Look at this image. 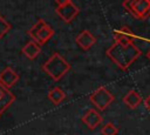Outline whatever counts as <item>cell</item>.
I'll return each mask as SVG.
<instances>
[{
	"label": "cell",
	"mask_w": 150,
	"mask_h": 135,
	"mask_svg": "<svg viewBox=\"0 0 150 135\" xmlns=\"http://www.w3.org/2000/svg\"><path fill=\"white\" fill-rule=\"evenodd\" d=\"M105 54L122 70H127L138 59L142 52L134 42H129V43L114 42L107 49Z\"/></svg>",
	"instance_id": "obj_1"
},
{
	"label": "cell",
	"mask_w": 150,
	"mask_h": 135,
	"mask_svg": "<svg viewBox=\"0 0 150 135\" xmlns=\"http://www.w3.org/2000/svg\"><path fill=\"white\" fill-rule=\"evenodd\" d=\"M42 69L54 81H59L70 70V65L59 53L52 54V56L42 65Z\"/></svg>",
	"instance_id": "obj_2"
},
{
	"label": "cell",
	"mask_w": 150,
	"mask_h": 135,
	"mask_svg": "<svg viewBox=\"0 0 150 135\" xmlns=\"http://www.w3.org/2000/svg\"><path fill=\"white\" fill-rule=\"evenodd\" d=\"M123 6L136 19L143 20L150 15V0H124Z\"/></svg>",
	"instance_id": "obj_3"
},
{
	"label": "cell",
	"mask_w": 150,
	"mask_h": 135,
	"mask_svg": "<svg viewBox=\"0 0 150 135\" xmlns=\"http://www.w3.org/2000/svg\"><path fill=\"white\" fill-rule=\"evenodd\" d=\"M114 95L108 90V88L105 87H98L96 90H94L90 95H89V100L90 102L100 110H104L108 108V106H110V103L114 101Z\"/></svg>",
	"instance_id": "obj_4"
},
{
	"label": "cell",
	"mask_w": 150,
	"mask_h": 135,
	"mask_svg": "<svg viewBox=\"0 0 150 135\" xmlns=\"http://www.w3.org/2000/svg\"><path fill=\"white\" fill-rule=\"evenodd\" d=\"M55 11H56V14L66 22H71L75 19V16L80 13L79 7L71 1H69L63 6H57Z\"/></svg>",
	"instance_id": "obj_5"
},
{
	"label": "cell",
	"mask_w": 150,
	"mask_h": 135,
	"mask_svg": "<svg viewBox=\"0 0 150 135\" xmlns=\"http://www.w3.org/2000/svg\"><path fill=\"white\" fill-rule=\"evenodd\" d=\"M19 77H20L19 74L12 67H6L0 73V85H2L5 88L9 89L19 81Z\"/></svg>",
	"instance_id": "obj_6"
},
{
	"label": "cell",
	"mask_w": 150,
	"mask_h": 135,
	"mask_svg": "<svg viewBox=\"0 0 150 135\" xmlns=\"http://www.w3.org/2000/svg\"><path fill=\"white\" fill-rule=\"evenodd\" d=\"M82 122H83L90 130H94V129L102 122V116H101V114H100L96 109L91 108V109H88V110L84 113V115L82 116Z\"/></svg>",
	"instance_id": "obj_7"
},
{
	"label": "cell",
	"mask_w": 150,
	"mask_h": 135,
	"mask_svg": "<svg viewBox=\"0 0 150 135\" xmlns=\"http://www.w3.org/2000/svg\"><path fill=\"white\" fill-rule=\"evenodd\" d=\"M75 41L76 43L84 50H88L89 48H91L94 46V43L96 42V38L91 34L90 31L88 29H84L82 31L76 38H75Z\"/></svg>",
	"instance_id": "obj_8"
},
{
	"label": "cell",
	"mask_w": 150,
	"mask_h": 135,
	"mask_svg": "<svg viewBox=\"0 0 150 135\" xmlns=\"http://www.w3.org/2000/svg\"><path fill=\"white\" fill-rule=\"evenodd\" d=\"M114 39H115V42H120V43L134 42V33L130 31L129 27L123 26L120 29L114 32Z\"/></svg>",
	"instance_id": "obj_9"
},
{
	"label": "cell",
	"mask_w": 150,
	"mask_h": 135,
	"mask_svg": "<svg viewBox=\"0 0 150 135\" xmlns=\"http://www.w3.org/2000/svg\"><path fill=\"white\" fill-rule=\"evenodd\" d=\"M21 50L25 54V56H27L29 60H34L41 53V45H39L34 40H30L22 47Z\"/></svg>",
	"instance_id": "obj_10"
},
{
	"label": "cell",
	"mask_w": 150,
	"mask_h": 135,
	"mask_svg": "<svg viewBox=\"0 0 150 135\" xmlns=\"http://www.w3.org/2000/svg\"><path fill=\"white\" fill-rule=\"evenodd\" d=\"M123 102H124L129 108L135 109L136 107H138V106L141 104L142 97H141V95H139L138 92H136L135 89H131V90H129V92L124 95Z\"/></svg>",
	"instance_id": "obj_11"
},
{
	"label": "cell",
	"mask_w": 150,
	"mask_h": 135,
	"mask_svg": "<svg viewBox=\"0 0 150 135\" xmlns=\"http://www.w3.org/2000/svg\"><path fill=\"white\" fill-rule=\"evenodd\" d=\"M53 35H54L53 28H52L48 23H46V25L40 29V32L36 34L34 41H36L39 45H43V43H46Z\"/></svg>",
	"instance_id": "obj_12"
},
{
	"label": "cell",
	"mask_w": 150,
	"mask_h": 135,
	"mask_svg": "<svg viewBox=\"0 0 150 135\" xmlns=\"http://www.w3.org/2000/svg\"><path fill=\"white\" fill-rule=\"evenodd\" d=\"M48 99L53 104H60L66 99V94L60 87H53L48 92Z\"/></svg>",
	"instance_id": "obj_13"
},
{
	"label": "cell",
	"mask_w": 150,
	"mask_h": 135,
	"mask_svg": "<svg viewBox=\"0 0 150 135\" xmlns=\"http://www.w3.org/2000/svg\"><path fill=\"white\" fill-rule=\"evenodd\" d=\"M14 100H15V96H14V94L11 92V90H8V89H6V92H5V94H4V96L0 99V114H2L13 102H14Z\"/></svg>",
	"instance_id": "obj_14"
},
{
	"label": "cell",
	"mask_w": 150,
	"mask_h": 135,
	"mask_svg": "<svg viewBox=\"0 0 150 135\" xmlns=\"http://www.w3.org/2000/svg\"><path fill=\"white\" fill-rule=\"evenodd\" d=\"M45 25H46V22H45L42 19H39V20H38V21H36V22H35V23L29 28V31L27 32V34H28V35L34 40V39H35V36H36V34L40 32V29H41Z\"/></svg>",
	"instance_id": "obj_15"
},
{
	"label": "cell",
	"mask_w": 150,
	"mask_h": 135,
	"mask_svg": "<svg viewBox=\"0 0 150 135\" xmlns=\"http://www.w3.org/2000/svg\"><path fill=\"white\" fill-rule=\"evenodd\" d=\"M101 133H102V135H117L118 128L112 122H107L101 128Z\"/></svg>",
	"instance_id": "obj_16"
},
{
	"label": "cell",
	"mask_w": 150,
	"mask_h": 135,
	"mask_svg": "<svg viewBox=\"0 0 150 135\" xmlns=\"http://www.w3.org/2000/svg\"><path fill=\"white\" fill-rule=\"evenodd\" d=\"M9 29H11V25L2 18V15H0V39H2Z\"/></svg>",
	"instance_id": "obj_17"
},
{
	"label": "cell",
	"mask_w": 150,
	"mask_h": 135,
	"mask_svg": "<svg viewBox=\"0 0 150 135\" xmlns=\"http://www.w3.org/2000/svg\"><path fill=\"white\" fill-rule=\"evenodd\" d=\"M69 1H71V0H55V2H56L57 6H63V5L68 4Z\"/></svg>",
	"instance_id": "obj_18"
},
{
	"label": "cell",
	"mask_w": 150,
	"mask_h": 135,
	"mask_svg": "<svg viewBox=\"0 0 150 135\" xmlns=\"http://www.w3.org/2000/svg\"><path fill=\"white\" fill-rule=\"evenodd\" d=\"M144 104H145V107H146V109L150 112V95L144 100Z\"/></svg>",
	"instance_id": "obj_19"
},
{
	"label": "cell",
	"mask_w": 150,
	"mask_h": 135,
	"mask_svg": "<svg viewBox=\"0 0 150 135\" xmlns=\"http://www.w3.org/2000/svg\"><path fill=\"white\" fill-rule=\"evenodd\" d=\"M6 89L7 88H5L2 85H0V99L4 96V94H5V92H6Z\"/></svg>",
	"instance_id": "obj_20"
},
{
	"label": "cell",
	"mask_w": 150,
	"mask_h": 135,
	"mask_svg": "<svg viewBox=\"0 0 150 135\" xmlns=\"http://www.w3.org/2000/svg\"><path fill=\"white\" fill-rule=\"evenodd\" d=\"M146 58L150 60V49H149V50H148V53H146Z\"/></svg>",
	"instance_id": "obj_21"
},
{
	"label": "cell",
	"mask_w": 150,
	"mask_h": 135,
	"mask_svg": "<svg viewBox=\"0 0 150 135\" xmlns=\"http://www.w3.org/2000/svg\"><path fill=\"white\" fill-rule=\"evenodd\" d=\"M0 116H1V114H0Z\"/></svg>",
	"instance_id": "obj_22"
}]
</instances>
